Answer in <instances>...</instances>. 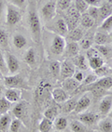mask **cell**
Here are the masks:
<instances>
[{"label":"cell","mask_w":112,"mask_h":132,"mask_svg":"<svg viewBox=\"0 0 112 132\" xmlns=\"http://www.w3.org/2000/svg\"><path fill=\"white\" fill-rule=\"evenodd\" d=\"M28 25L30 28L33 40L36 44H39L41 39V23L39 16H38V12L34 7H30V9H29Z\"/></svg>","instance_id":"obj_1"},{"label":"cell","mask_w":112,"mask_h":132,"mask_svg":"<svg viewBox=\"0 0 112 132\" xmlns=\"http://www.w3.org/2000/svg\"><path fill=\"white\" fill-rule=\"evenodd\" d=\"M3 81L7 88H19V89L28 88L26 81L24 80L21 75H18V73L11 75V76H4Z\"/></svg>","instance_id":"obj_2"},{"label":"cell","mask_w":112,"mask_h":132,"mask_svg":"<svg viewBox=\"0 0 112 132\" xmlns=\"http://www.w3.org/2000/svg\"><path fill=\"white\" fill-rule=\"evenodd\" d=\"M21 20V12L19 9L11 4L7 5V14H6V23L9 26H14L18 24Z\"/></svg>","instance_id":"obj_3"},{"label":"cell","mask_w":112,"mask_h":132,"mask_svg":"<svg viewBox=\"0 0 112 132\" xmlns=\"http://www.w3.org/2000/svg\"><path fill=\"white\" fill-rule=\"evenodd\" d=\"M29 113V104L25 101L16 102L14 107L12 108V114L15 116V118H18L21 122H25L28 118Z\"/></svg>","instance_id":"obj_4"},{"label":"cell","mask_w":112,"mask_h":132,"mask_svg":"<svg viewBox=\"0 0 112 132\" xmlns=\"http://www.w3.org/2000/svg\"><path fill=\"white\" fill-rule=\"evenodd\" d=\"M67 10L66 16H65V22L67 24V27H68V32L73 29L77 28L78 25H79V21L80 20V13H79L77 9L75 7V6H70L69 9Z\"/></svg>","instance_id":"obj_5"},{"label":"cell","mask_w":112,"mask_h":132,"mask_svg":"<svg viewBox=\"0 0 112 132\" xmlns=\"http://www.w3.org/2000/svg\"><path fill=\"white\" fill-rule=\"evenodd\" d=\"M5 60H6V64L8 67V71L11 75H15L19 72L20 70V61L15 55L11 54L10 52H5Z\"/></svg>","instance_id":"obj_6"},{"label":"cell","mask_w":112,"mask_h":132,"mask_svg":"<svg viewBox=\"0 0 112 132\" xmlns=\"http://www.w3.org/2000/svg\"><path fill=\"white\" fill-rule=\"evenodd\" d=\"M65 40L62 36H55L51 41L50 45V51L53 52L54 55H61L64 53V48H65Z\"/></svg>","instance_id":"obj_7"},{"label":"cell","mask_w":112,"mask_h":132,"mask_svg":"<svg viewBox=\"0 0 112 132\" xmlns=\"http://www.w3.org/2000/svg\"><path fill=\"white\" fill-rule=\"evenodd\" d=\"M76 69H75V65L73 63V61H69V60H65L61 63V73H60V77L64 79L66 78L73 77Z\"/></svg>","instance_id":"obj_8"},{"label":"cell","mask_w":112,"mask_h":132,"mask_svg":"<svg viewBox=\"0 0 112 132\" xmlns=\"http://www.w3.org/2000/svg\"><path fill=\"white\" fill-rule=\"evenodd\" d=\"M55 13H56V3L53 0L46 3L41 10V14L45 21H50L55 16Z\"/></svg>","instance_id":"obj_9"},{"label":"cell","mask_w":112,"mask_h":132,"mask_svg":"<svg viewBox=\"0 0 112 132\" xmlns=\"http://www.w3.org/2000/svg\"><path fill=\"white\" fill-rule=\"evenodd\" d=\"M91 98L88 95H83L79 99V101L77 102L76 107L74 109V112L76 113H80L85 112L87 109L91 105Z\"/></svg>","instance_id":"obj_10"},{"label":"cell","mask_w":112,"mask_h":132,"mask_svg":"<svg viewBox=\"0 0 112 132\" xmlns=\"http://www.w3.org/2000/svg\"><path fill=\"white\" fill-rule=\"evenodd\" d=\"M21 96V91L19 88H7L4 93V97L11 103H16L20 102Z\"/></svg>","instance_id":"obj_11"},{"label":"cell","mask_w":112,"mask_h":132,"mask_svg":"<svg viewBox=\"0 0 112 132\" xmlns=\"http://www.w3.org/2000/svg\"><path fill=\"white\" fill-rule=\"evenodd\" d=\"M87 87H91L92 88H101V89H109L112 87V78L109 76H105V77H101L99 80H96L95 82Z\"/></svg>","instance_id":"obj_12"},{"label":"cell","mask_w":112,"mask_h":132,"mask_svg":"<svg viewBox=\"0 0 112 132\" xmlns=\"http://www.w3.org/2000/svg\"><path fill=\"white\" fill-rule=\"evenodd\" d=\"M51 96L53 100L58 103H64L68 100V94L64 88H54L51 92Z\"/></svg>","instance_id":"obj_13"},{"label":"cell","mask_w":112,"mask_h":132,"mask_svg":"<svg viewBox=\"0 0 112 132\" xmlns=\"http://www.w3.org/2000/svg\"><path fill=\"white\" fill-rule=\"evenodd\" d=\"M62 85H63V88H64L65 91L73 92L74 90L79 88L80 83L78 82L75 78L69 77V78H66V79H64Z\"/></svg>","instance_id":"obj_14"},{"label":"cell","mask_w":112,"mask_h":132,"mask_svg":"<svg viewBox=\"0 0 112 132\" xmlns=\"http://www.w3.org/2000/svg\"><path fill=\"white\" fill-rule=\"evenodd\" d=\"M12 117L10 113L0 114V132H10Z\"/></svg>","instance_id":"obj_15"},{"label":"cell","mask_w":112,"mask_h":132,"mask_svg":"<svg viewBox=\"0 0 112 132\" xmlns=\"http://www.w3.org/2000/svg\"><path fill=\"white\" fill-rule=\"evenodd\" d=\"M112 108V97L106 96L102 99L99 105V110H100L102 114H108Z\"/></svg>","instance_id":"obj_16"},{"label":"cell","mask_w":112,"mask_h":132,"mask_svg":"<svg viewBox=\"0 0 112 132\" xmlns=\"http://www.w3.org/2000/svg\"><path fill=\"white\" fill-rule=\"evenodd\" d=\"M24 61L26 64H28L30 67H35L36 63V50L33 47H29L25 54L24 56Z\"/></svg>","instance_id":"obj_17"},{"label":"cell","mask_w":112,"mask_h":132,"mask_svg":"<svg viewBox=\"0 0 112 132\" xmlns=\"http://www.w3.org/2000/svg\"><path fill=\"white\" fill-rule=\"evenodd\" d=\"M65 55L66 57H69V58H74L77 55H79V47L78 42H73V41H70L69 43H67V45H65Z\"/></svg>","instance_id":"obj_18"},{"label":"cell","mask_w":112,"mask_h":132,"mask_svg":"<svg viewBox=\"0 0 112 132\" xmlns=\"http://www.w3.org/2000/svg\"><path fill=\"white\" fill-rule=\"evenodd\" d=\"M97 120V116L93 113H79V121L83 123L84 125H92L93 123H95Z\"/></svg>","instance_id":"obj_19"},{"label":"cell","mask_w":112,"mask_h":132,"mask_svg":"<svg viewBox=\"0 0 112 132\" xmlns=\"http://www.w3.org/2000/svg\"><path fill=\"white\" fill-rule=\"evenodd\" d=\"M12 44L17 50H23L27 45V40L25 36L21 34H15L12 38Z\"/></svg>","instance_id":"obj_20"},{"label":"cell","mask_w":112,"mask_h":132,"mask_svg":"<svg viewBox=\"0 0 112 132\" xmlns=\"http://www.w3.org/2000/svg\"><path fill=\"white\" fill-rule=\"evenodd\" d=\"M54 26H55L56 31H57L58 34H59V36H64L68 34V27H67L66 22H65V21H64V19L57 20V21L55 22Z\"/></svg>","instance_id":"obj_21"},{"label":"cell","mask_w":112,"mask_h":132,"mask_svg":"<svg viewBox=\"0 0 112 132\" xmlns=\"http://www.w3.org/2000/svg\"><path fill=\"white\" fill-rule=\"evenodd\" d=\"M68 38L70 39V41H73V42L80 41L83 38V31H82V29H80L79 27H77V28L69 31Z\"/></svg>","instance_id":"obj_22"},{"label":"cell","mask_w":112,"mask_h":132,"mask_svg":"<svg viewBox=\"0 0 112 132\" xmlns=\"http://www.w3.org/2000/svg\"><path fill=\"white\" fill-rule=\"evenodd\" d=\"M73 63L79 69H80V70H87L88 69L87 60H86V58L83 55H77L76 57H74Z\"/></svg>","instance_id":"obj_23"},{"label":"cell","mask_w":112,"mask_h":132,"mask_svg":"<svg viewBox=\"0 0 112 132\" xmlns=\"http://www.w3.org/2000/svg\"><path fill=\"white\" fill-rule=\"evenodd\" d=\"M112 14V5H110L109 3H105L101 6L99 9V17L102 20L107 19V17L110 16Z\"/></svg>","instance_id":"obj_24"},{"label":"cell","mask_w":112,"mask_h":132,"mask_svg":"<svg viewBox=\"0 0 112 132\" xmlns=\"http://www.w3.org/2000/svg\"><path fill=\"white\" fill-rule=\"evenodd\" d=\"M53 127V121L50 120L48 118H42V120L40 121L39 125H38V128H39V132H50Z\"/></svg>","instance_id":"obj_25"},{"label":"cell","mask_w":112,"mask_h":132,"mask_svg":"<svg viewBox=\"0 0 112 132\" xmlns=\"http://www.w3.org/2000/svg\"><path fill=\"white\" fill-rule=\"evenodd\" d=\"M54 122H53V127H54L55 130H58V131H63L66 128L67 125H68V122H67V119L64 117H58L55 118Z\"/></svg>","instance_id":"obj_26"},{"label":"cell","mask_w":112,"mask_h":132,"mask_svg":"<svg viewBox=\"0 0 112 132\" xmlns=\"http://www.w3.org/2000/svg\"><path fill=\"white\" fill-rule=\"evenodd\" d=\"M24 128V123L18 118H13L10 127V132H23Z\"/></svg>","instance_id":"obj_27"},{"label":"cell","mask_w":112,"mask_h":132,"mask_svg":"<svg viewBox=\"0 0 112 132\" xmlns=\"http://www.w3.org/2000/svg\"><path fill=\"white\" fill-rule=\"evenodd\" d=\"M88 61H89V65H90V67L93 70H96V69L100 68L101 66L104 65V61H103V59L100 56L88 58Z\"/></svg>","instance_id":"obj_28"},{"label":"cell","mask_w":112,"mask_h":132,"mask_svg":"<svg viewBox=\"0 0 112 132\" xmlns=\"http://www.w3.org/2000/svg\"><path fill=\"white\" fill-rule=\"evenodd\" d=\"M11 102H9L4 96L0 97V114L9 113L10 110L11 109Z\"/></svg>","instance_id":"obj_29"},{"label":"cell","mask_w":112,"mask_h":132,"mask_svg":"<svg viewBox=\"0 0 112 132\" xmlns=\"http://www.w3.org/2000/svg\"><path fill=\"white\" fill-rule=\"evenodd\" d=\"M108 39H109V36L108 35L104 32H96V34L94 35V42L97 44V45H105L108 42Z\"/></svg>","instance_id":"obj_30"},{"label":"cell","mask_w":112,"mask_h":132,"mask_svg":"<svg viewBox=\"0 0 112 132\" xmlns=\"http://www.w3.org/2000/svg\"><path fill=\"white\" fill-rule=\"evenodd\" d=\"M99 128L103 132H112V119L106 118L99 122Z\"/></svg>","instance_id":"obj_31"},{"label":"cell","mask_w":112,"mask_h":132,"mask_svg":"<svg viewBox=\"0 0 112 132\" xmlns=\"http://www.w3.org/2000/svg\"><path fill=\"white\" fill-rule=\"evenodd\" d=\"M94 22L95 21L88 14H83L80 17V23L84 28H91L93 26Z\"/></svg>","instance_id":"obj_32"},{"label":"cell","mask_w":112,"mask_h":132,"mask_svg":"<svg viewBox=\"0 0 112 132\" xmlns=\"http://www.w3.org/2000/svg\"><path fill=\"white\" fill-rule=\"evenodd\" d=\"M50 70L54 77H59L61 73V62L58 61H53L50 63Z\"/></svg>","instance_id":"obj_33"},{"label":"cell","mask_w":112,"mask_h":132,"mask_svg":"<svg viewBox=\"0 0 112 132\" xmlns=\"http://www.w3.org/2000/svg\"><path fill=\"white\" fill-rule=\"evenodd\" d=\"M71 129L73 132H85L87 128L83 123L79 120H74L71 123Z\"/></svg>","instance_id":"obj_34"},{"label":"cell","mask_w":112,"mask_h":132,"mask_svg":"<svg viewBox=\"0 0 112 132\" xmlns=\"http://www.w3.org/2000/svg\"><path fill=\"white\" fill-rule=\"evenodd\" d=\"M0 46L5 50L9 48V36H8V33L4 29L1 28H0Z\"/></svg>","instance_id":"obj_35"},{"label":"cell","mask_w":112,"mask_h":132,"mask_svg":"<svg viewBox=\"0 0 112 132\" xmlns=\"http://www.w3.org/2000/svg\"><path fill=\"white\" fill-rule=\"evenodd\" d=\"M57 114H58V110L55 107H50V108L46 109L44 113H43L44 117L48 118V119H50L51 121L54 120L55 118H56V116H57Z\"/></svg>","instance_id":"obj_36"},{"label":"cell","mask_w":112,"mask_h":132,"mask_svg":"<svg viewBox=\"0 0 112 132\" xmlns=\"http://www.w3.org/2000/svg\"><path fill=\"white\" fill-rule=\"evenodd\" d=\"M75 7H76L77 10L81 14V13L86 12V10H88L89 6L84 0H76L75 1Z\"/></svg>","instance_id":"obj_37"},{"label":"cell","mask_w":112,"mask_h":132,"mask_svg":"<svg viewBox=\"0 0 112 132\" xmlns=\"http://www.w3.org/2000/svg\"><path fill=\"white\" fill-rule=\"evenodd\" d=\"M0 73H2L3 76H7L8 73H9L7 64H6L5 55H4L1 50H0Z\"/></svg>","instance_id":"obj_38"},{"label":"cell","mask_w":112,"mask_h":132,"mask_svg":"<svg viewBox=\"0 0 112 132\" xmlns=\"http://www.w3.org/2000/svg\"><path fill=\"white\" fill-rule=\"evenodd\" d=\"M77 102L74 99L72 100H67L66 102H64V107H63V110L65 113H70V112L74 111L75 107H76Z\"/></svg>","instance_id":"obj_39"},{"label":"cell","mask_w":112,"mask_h":132,"mask_svg":"<svg viewBox=\"0 0 112 132\" xmlns=\"http://www.w3.org/2000/svg\"><path fill=\"white\" fill-rule=\"evenodd\" d=\"M110 72V69L106 65L101 66L100 68L94 70V75H95L97 77H105L107 76V75Z\"/></svg>","instance_id":"obj_40"},{"label":"cell","mask_w":112,"mask_h":132,"mask_svg":"<svg viewBox=\"0 0 112 132\" xmlns=\"http://www.w3.org/2000/svg\"><path fill=\"white\" fill-rule=\"evenodd\" d=\"M71 4H72V0H58L56 7H58L61 10H66L69 9Z\"/></svg>","instance_id":"obj_41"},{"label":"cell","mask_w":112,"mask_h":132,"mask_svg":"<svg viewBox=\"0 0 112 132\" xmlns=\"http://www.w3.org/2000/svg\"><path fill=\"white\" fill-rule=\"evenodd\" d=\"M101 29L104 31H109L112 29V14L108 16L107 19L104 20L102 25H101Z\"/></svg>","instance_id":"obj_42"},{"label":"cell","mask_w":112,"mask_h":132,"mask_svg":"<svg viewBox=\"0 0 112 132\" xmlns=\"http://www.w3.org/2000/svg\"><path fill=\"white\" fill-rule=\"evenodd\" d=\"M97 78L98 77L94 75V73H91V75H89V76H87L85 78H84L82 83H83L84 86H90L95 82V81L97 80Z\"/></svg>","instance_id":"obj_43"},{"label":"cell","mask_w":112,"mask_h":132,"mask_svg":"<svg viewBox=\"0 0 112 132\" xmlns=\"http://www.w3.org/2000/svg\"><path fill=\"white\" fill-rule=\"evenodd\" d=\"M87 14L89 16H91L94 21H96L99 18V9L97 7H91L90 9H88Z\"/></svg>","instance_id":"obj_44"},{"label":"cell","mask_w":112,"mask_h":132,"mask_svg":"<svg viewBox=\"0 0 112 132\" xmlns=\"http://www.w3.org/2000/svg\"><path fill=\"white\" fill-rule=\"evenodd\" d=\"M95 50L99 52V54L103 55V56H107L108 53H109V50H108V47H106L105 45H97L96 46Z\"/></svg>","instance_id":"obj_45"},{"label":"cell","mask_w":112,"mask_h":132,"mask_svg":"<svg viewBox=\"0 0 112 132\" xmlns=\"http://www.w3.org/2000/svg\"><path fill=\"white\" fill-rule=\"evenodd\" d=\"M80 46L83 50H88L89 48H91L92 46V40L90 38L86 37V38H82L80 40Z\"/></svg>","instance_id":"obj_46"},{"label":"cell","mask_w":112,"mask_h":132,"mask_svg":"<svg viewBox=\"0 0 112 132\" xmlns=\"http://www.w3.org/2000/svg\"><path fill=\"white\" fill-rule=\"evenodd\" d=\"M10 2H11V5L15 6L18 9H21L25 7L26 0H10Z\"/></svg>","instance_id":"obj_47"},{"label":"cell","mask_w":112,"mask_h":132,"mask_svg":"<svg viewBox=\"0 0 112 132\" xmlns=\"http://www.w3.org/2000/svg\"><path fill=\"white\" fill-rule=\"evenodd\" d=\"M73 78H75L78 82L81 83L84 79V76H83V73H81V72H75L74 76H73Z\"/></svg>","instance_id":"obj_48"},{"label":"cell","mask_w":112,"mask_h":132,"mask_svg":"<svg viewBox=\"0 0 112 132\" xmlns=\"http://www.w3.org/2000/svg\"><path fill=\"white\" fill-rule=\"evenodd\" d=\"M88 6H92V7H98L101 4V0H84Z\"/></svg>","instance_id":"obj_49"},{"label":"cell","mask_w":112,"mask_h":132,"mask_svg":"<svg viewBox=\"0 0 112 132\" xmlns=\"http://www.w3.org/2000/svg\"><path fill=\"white\" fill-rule=\"evenodd\" d=\"M3 12H4V2L3 0H0V19L3 15Z\"/></svg>","instance_id":"obj_50"},{"label":"cell","mask_w":112,"mask_h":132,"mask_svg":"<svg viewBox=\"0 0 112 132\" xmlns=\"http://www.w3.org/2000/svg\"><path fill=\"white\" fill-rule=\"evenodd\" d=\"M108 116H109V118H111L112 119V108H111V110H110L109 113H108Z\"/></svg>","instance_id":"obj_51"},{"label":"cell","mask_w":112,"mask_h":132,"mask_svg":"<svg viewBox=\"0 0 112 132\" xmlns=\"http://www.w3.org/2000/svg\"><path fill=\"white\" fill-rule=\"evenodd\" d=\"M1 92H2V86H1V83H0V94H1Z\"/></svg>","instance_id":"obj_52"},{"label":"cell","mask_w":112,"mask_h":132,"mask_svg":"<svg viewBox=\"0 0 112 132\" xmlns=\"http://www.w3.org/2000/svg\"><path fill=\"white\" fill-rule=\"evenodd\" d=\"M108 3H109L110 5H112V0H108Z\"/></svg>","instance_id":"obj_53"},{"label":"cell","mask_w":112,"mask_h":132,"mask_svg":"<svg viewBox=\"0 0 112 132\" xmlns=\"http://www.w3.org/2000/svg\"><path fill=\"white\" fill-rule=\"evenodd\" d=\"M109 36H110V37L112 38V32H111V33H110V35H109Z\"/></svg>","instance_id":"obj_54"},{"label":"cell","mask_w":112,"mask_h":132,"mask_svg":"<svg viewBox=\"0 0 112 132\" xmlns=\"http://www.w3.org/2000/svg\"><path fill=\"white\" fill-rule=\"evenodd\" d=\"M53 132H62V131H58V130H55V131H53Z\"/></svg>","instance_id":"obj_55"},{"label":"cell","mask_w":112,"mask_h":132,"mask_svg":"<svg viewBox=\"0 0 112 132\" xmlns=\"http://www.w3.org/2000/svg\"><path fill=\"white\" fill-rule=\"evenodd\" d=\"M0 83H1V79H0Z\"/></svg>","instance_id":"obj_56"}]
</instances>
